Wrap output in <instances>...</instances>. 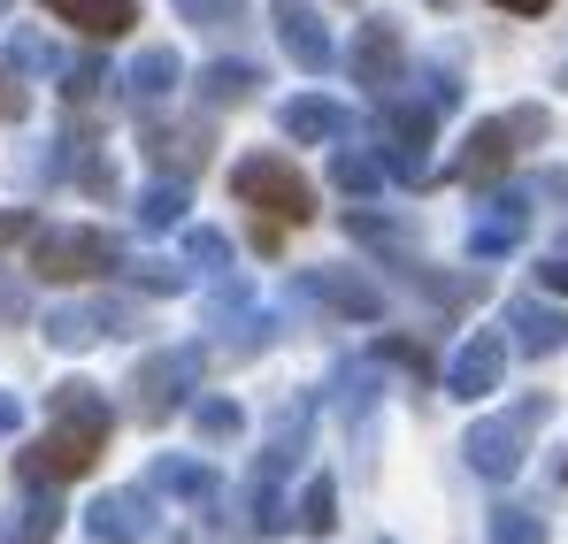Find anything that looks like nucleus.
Instances as JSON below:
<instances>
[{"label":"nucleus","instance_id":"f257e3e1","mask_svg":"<svg viewBox=\"0 0 568 544\" xmlns=\"http://www.w3.org/2000/svg\"><path fill=\"white\" fill-rule=\"evenodd\" d=\"M108 445V407H100L93 383H62L54 391V430L31 445V453H16V475L23 483H70V475H85Z\"/></svg>","mask_w":568,"mask_h":544},{"label":"nucleus","instance_id":"f03ea898","mask_svg":"<svg viewBox=\"0 0 568 544\" xmlns=\"http://www.w3.org/2000/svg\"><path fill=\"white\" fill-rule=\"evenodd\" d=\"M231 192H239L246 207H262L270 223H307V215H315V192H307V177H300L292 162H277V154L239 162V170H231Z\"/></svg>","mask_w":568,"mask_h":544},{"label":"nucleus","instance_id":"7ed1b4c3","mask_svg":"<svg viewBox=\"0 0 568 544\" xmlns=\"http://www.w3.org/2000/svg\"><path fill=\"white\" fill-rule=\"evenodd\" d=\"M546 422V399H523L515 414H491V422H476L469 438H462V453H469L476 475H491V483H507L523 453H530V430Z\"/></svg>","mask_w":568,"mask_h":544},{"label":"nucleus","instance_id":"20e7f679","mask_svg":"<svg viewBox=\"0 0 568 544\" xmlns=\"http://www.w3.org/2000/svg\"><path fill=\"white\" fill-rule=\"evenodd\" d=\"M31 269L54 276V284H85V276H108V269H115V246H108L100 230H39Z\"/></svg>","mask_w":568,"mask_h":544},{"label":"nucleus","instance_id":"39448f33","mask_svg":"<svg viewBox=\"0 0 568 544\" xmlns=\"http://www.w3.org/2000/svg\"><path fill=\"white\" fill-rule=\"evenodd\" d=\"M192 376H200V353H154V361L131 376V414H139V422L178 414V399L192 391Z\"/></svg>","mask_w":568,"mask_h":544},{"label":"nucleus","instance_id":"423d86ee","mask_svg":"<svg viewBox=\"0 0 568 544\" xmlns=\"http://www.w3.org/2000/svg\"><path fill=\"white\" fill-rule=\"evenodd\" d=\"M270 23H277V39H284V54L307 70V78H323L331 70V31H323V16L307 8V0H270Z\"/></svg>","mask_w":568,"mask_h":544},{"label":"nucleus","instance_id":"0eeeda50","mask_svg":"<svg viewBox=\"0 0 568 544\" xmlns=\"http://www.w3.org/2000/svg\"><path fill=\"white\" fill-rule=\"evenodd\" d=\"M85 530L93 544H146L154 537V506H146V491H108L85 506Z\"/></svg>","mask_w":568,"mask_h":544},{"label":"nucleus","instance_id":"6e6552de","mask_svg":"<svg viewBox=\"0 0 568 544\" xmlns=\"http://www.w3.org/2000/svg\"><path fill=\"white\" fill-rule=\"evenodd\" d=\"M499 376H507V338L499 330H476L469 346L454 353V368H446V391L454 399H484V391H499Z\"/></svg>","mask_w":568,"mask_h":544},{"label":"nucleus","instance_id":"1a4fd4ad","mask_svg":"<svg viewBox=\"0 0 568 544\" xmlns=\"http://www.w3.org/2000/svg\"><path fill=\"white\" fill-rule=\"evenodd\" d=\"M523 230H530V199L523 192H491L469 230V246L476 254H507V246H523Z\"/></svg>","mask_w":568,"mask_h":544},{"label":"nucleus","instance_id":"9d476101","mask_svg":"<svg viewBox=\"0 0 568 544\" xmlns=\"http://www.w3.org/2000/svg\"><path fill=\"white\" fill-rule=\"evenodd\" d=\"M131 315L123 307H108V299H93V307H54L47 315V338L62 346V353H78V346H93V338H115Z\"/></svg>","mask_w":568,"mask_h":544},{"label":"nucleus","instance_id":"9b49d317","mask_svg":"<svg viewBox=\"0 0 568 544\" xmlns=\"http://www.w3.org/2000/svg\"><path fill=\"white\" fill-rule=\"evenodd\" d=\"M507 330H515L523 353H561L568 346V315L546 299H507Z\"/></svg>","mask_w":568,"mask_h":544},{"label":"nucleus","instance_id":"f8f14e48","mask_svg":"<svg viewBox=\"0 0 568 544\" xmlns=\"http://www.w3.org/2000/svg\"><path fill=\"white\" fill-rule=\"evenodd\" d=\"M284 131L307 138V146H346V138H354V115L315 92V100H292V107H284Z\"/></svg>","mask_w":568,"mask_h":544},{"label":"nucleus","instance_id":"ddd939ff","mask_svg":"<svg viewBox=\"0 0 568 544\" xmlns=\"http://www.w3.org/2000/svg\"><path fill=\"white\" fill-rule=\"evenodd\" d=\"M307 299H323V307H338V315H384V291L369 284V276H354V269H315L307 276Z\"/></svg>","mask_w":568,"mask_h":544},{"label":"nucleus","instance_id":"4468645a","mask_svg":"<svg viewBox=\"0 0 568 544\" xmlns=\"http://www.w3.org/2000/svg\"><path fill=\"white\" fill-rule=\"evenodd\" d=\"M354 70H362V85H377V92L399 85L407 54H399V31H392V23H362V39H354Z\"/></svg>","mask_w":568,"mask_h":544},{"label":"nucleus","instance_id":"2eb2a0df","mask_svg":"<svg viewBox=\"0 0 568 544\" xmlns=\"http://www.w3.org/2000/svg\"><path fill=\"white\" fill-rule=\"evenodd\" d=\"M62 23H78L85 39H123L131 23H139V8L131 0H47Z\"/></svg>","mask_w":568,"mask_h":544},{"label":"nucleus","instance_id":"dca6fc26","mask_svg":"<svg viewBox=\"0 0 568 544\" xmlns=\"http://www.w3.org/2000/svg\"><path fill=\"white\" fill-rule=\"evenodd\" d=\"M507 154H515L507 115H499V123H476L469 146H462V162H454V177H499V170H507Z\"/></svg>","mask_w":568,"mask_h":544},{"label":"nucleus","instance_id":"f3484780","mask_svg":"<svg viewBox=\"0 0 568 544\" xmlns=\"http://www.w3.org/2000/svg\"><path fill=\"white\" fill-rule=\"evenodd\" d=\"M146 162L154 170H170V177H185V170H200L207 162V131H146Z\"/></svg>","mask_w":568,"mask_h":544},{"label":"nucleus","instance_id":"a211bd4d","mask_svg":"<svg viewBox=\"0 0 568 544\" xmlns=\"http://www.w3.org/2000/svg\"><path fill=\"white\" fill-rule=\"evenodd\" d=\"M178 78H185V70H178V54H170V47H146V54L131 62V78H123V85H131V100H162V92H178Z\"/></svg>","mask_w":568,"mask_h":544},{"label":"nucleus","instance_id":"6ab92c4d","mask_svg":"<svg viewBox=\"0 0 568 544\" xmlns=\"http://www.w3.org/2000/svg\"><path fill=\"white\" fill-rule=\"evenodd\" d=\"M254 85H262V78H254L246 62H207V70H200V100H207V107H239V100H254Z\"/></svg>","mask_w":568,"mask_h":544},{"label":"nucleus","instance_id":"aec40b11","mask_svg":"<svg viewBox=\"0 0 568 544\" xmlns=\"http://www.w3.org/2000/svg\"><path fill=\"white\" fill-rule=\"evenodd\" d=\"M62 530V506L54 499H31V506H16L8 522H0V544H47Z\"/></svg>","mask_w":568,"mask_h":544},{"label":"nucleus","instance_id":"412c9836","mask_svg":"<svg viewBox=\"0 0 568 544\" xmlns=\"http://www.w3.org/2000/svg\"><path fill=\"white\" fill-rule=\"evenodd\" d=\"M154 491H178V499H207V491H215V475H207V460H154Z\"/></svg>","mask_w":568,"mask_h":544},{"label":"nucleus","instance_id":"4be33fe9","mask_svg":"<svg viewBox=\"0 0 568 544\" xmlns=\"http://www.w3.org/2000/svg\"><path fill=\"white\" fill-rule=\"evenodd\" d=\"M246 537H284V506L277 491H270V475H254V491H246V522H239Z\"/></svg>","mask_w":568,"mask_h":544},{"label":"nucleus","instance_id":"5701e85b","mask_svg":"<svg viewBox=\"0 0 568 544\" xmlns=\"http://www.w3.org/2000/svg\"><path fill=\"white\" fill-rule=\"evenodd\" d=\"M300 530H307V537H331V530H338V491H331V483H307V491H300Z\"/></svg>","mask_w":568,"mask_h":544},{"label":"nucleus","instance_id":"b1692460","mask_svg":"<svg viewBox=\"0 0 568 544\" xmlns=\"http://www.w3.org/2000/svg\"><path fill=\"white\" fill-rule=\"evenodd\" d=\"M178 215H185V184H154V192L139 199V223H146V230H178Z\"/></svg>","mask_w":568,"mask_h":544},{"label":"nucleus","instance_id":"393cba45","mask_svg":"<svg viewBox=\"0 0 568 544\" xmlns=\"http://www.w3.org/2000/svg\"><path fill=\"white\" fill-rule=\"evenodd\" d=\"M331 177L346 184V192H377L384 184V154H354V146H346V154L331 162Z\"/></svg>","mask_w":568,"mask_h":544},{"label":"nucleus","instance_id":"a878e982","mask_svg":"<svg viewBox=\"0 0 568 544\" xmlns=\"http://www.w3.org/2000/svg\"><path fill=\"white\" fill-rule=\"evenodd\" d=\"M246 430V414L231 407V399H200V438H215V445H231Z\"/></svg>","mask_w":568,"mask_h":544},{"label":"nucleus","instance_id":"bb28decb","mask_svg":"<svg viewBox=\"0 0 568 544\" xmlns=\"http://www.w3.org/2000/svg\"><path fill=\"white\" fill-rule=\"evenodd\" d=\"M491 544H538V514H530V506H499Z\"/></svg>","mask_w":568,"mask_h":544},{"label":"nucleus","instance_id":"cd10ccee","mask_svg":"<svg viewBox=\"0 0 568 544\" xmlns=\"http://www.w3.org/2000/svg\"><path fill=\"white\" fill-rule=\"evenodd\" d=\"M23 107H31V92H23V78H16L8 62H0V123H16Z\"/></svg>","mask_w":568,"mask_h":544},{"label":"nucleus","instance_id":"c85d7f7f","mask_svg":"<svg viewBox=\"0 0 568 544\" xmlns=\"http://www.w3.org/2000/svg\"><path fill=\"white\" fill-rule=\"evenodd\" d=\"M192 23H239V0H178Z\"/></svg>","mask_w":568,"mask_h":544},{"label":"nucleus","instance_id":"c756f323","mask_svg":"<svg viewBox=\"0 0 568 544\" xmlns=\"http://www.w3.org/2000/svg\"><path fill=\"white\" fill-rule=\"evenodd\" d=\"M139 284H146V291H185V269H170V261H139Z\"/></svg>","mask_w":568,"mask_h":544},{"label":"nucleus","instance_id":"7c9ffc66","mask_svg":"<svg viewBox=\"0 0 568 544\" xmlns=\"http://www.w3.org/2000/svg\"><path fill=\"white\" fill-rule=\"evenodd\" d=\"M16 70H54V47L23 31V39H16Z\"/></svg>","mask_w":568,"mask_h":544},{"label":"nucleus","instance_id":"2f4dec72","mask_svg":"<svg viewBox=\"0 0 568 544\" xmlns=\"http://www.w3.org/2000/svg\"><path fill=\"white\" fill-rule=\"evenodd\" d=\"M185 246H192V261H207V269H223V261H231V246H223L215 230H192Z\"/></svg>","mask_w":568,"mask_h":544},{"label":"nucleus","instance_id":"473e14b6","mask_svg":"<svg viewBox=\"0 0 568 544\" xmlns=\"http://www.w3.org/2000/svg\"><path fill=\"white\" fill-rule=\"evenodd\" d=\"M507 131H515V138H546V107H515Z\"/></svg>","mask_w":568,"mask_h":544},{"label":"nucleus","instance_id":"72a5a7b5","mask_svg":"<svg viewBox=\"0 0 568 544\" xmlns=\"http://www.w3.org/2000/svg\"><path fill=\"white\" fill-rule=\"evenodd\" d=\"M100 92V62H85V70H70V100H93Z\"/></svg>","mask_w":568,"mask_h":544},{"label":"nucleus","instance_id":"f704fd0d","mask_svg":"<svg viewBox=\"0 0 568 544\" xmlns=\"http://www.w3.org/2000/svg\"><path fill=\"white\" fill-rule=\"evenodd\" d=\"M538 276H546V291H561V299H568V254H554V261H546Z\"/></svg>","mask_w":568,"mask_h":544},{"label":"nucleus","instance_id":"c9c22d12","mask_svg":"<svg viewBox=\"0 0 568 544\" xmlns=\"http://www.w3.org/2000/svg\"><path fill=\"white\" fill-rule=\"evenodd\" d=\"M23 230H31V215H0V246H8V238H23Z\"/></svg>","mask_w":568,"mask_h":544},{"label":"nucleus","instance_id":"e433bc0d","mask_svg":"<svg viewBox=\"0 0 568 544\" xmlns=\"http://www.w3.org/2000/svg\"><path fill=\"white\" fill-rule=\"evenodd\" d=\"M499 8H515V16H538V8H554V0H499Z\"/></svg>","mask_w":568,"mask_h":544},{"label":"nucleus","instance_id":"4c0bfd02","mask_svg":"<svg viewBox=\"0 0 568 544\" xmlns=\"http://www.w3.org/2000/svg\"><path fill=\"white\" fill-rule=\"evenodd\" d=\"M0 430H16V399H0Z\"/></svg>","mask_w":568,"mask_h":544},{"label":"nucleus","instance_id":"58836bf2","mask_svg":"<svg viewBox=\"0 0 568 544\" xmlns=\"http://www.w3.org/2000/svg\"><path fill=\"white\" fill-rule=\"evenodd\" d=\"M430 8H454V0H430Z\"/></svg>","mask_w":568,"mask_h":544},{"label":"nucleus","instance_id":"ea45409f","mask_svg":"<svg viewBox=\"0 0 568 544\" xmlns=\"http://www.w3.org/2000/svg\"><path fill=\"white\" fill-rule=\"evenodd\" d=\"M0 16H8V0H0Z\"/></svg>","mask_w":568,"mask_h":544}]
</instances>
